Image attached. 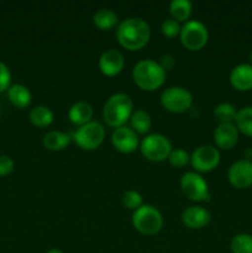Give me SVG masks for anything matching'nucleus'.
Segmentation results:
<instances>
[{
  "instance_id": "obj_22",
  "label": "nucleus",
  "mask_w": 252,
  "mask_h": 253,
  "mask_svg": "<svg viewBox=\"0 0 252 253\" xmlns=\"http://www.w3.org/2000/svg\"><path fill=\"white\" fill-rule=\"evenodd\" d=\"M93 22L100 30H110L116 26L119 22V17L113 10L100 9L94 14Z\"/></svg>"
},
{
  "instance_id": "obj_33",
  "label": "nucleus",
  "mask_w": 252,
  "mask_h": 253,
  "mask_svg": "<svg viewBox=\"0 0 252 253\" xmlns=\"http://www.w3.org/2000/svg\"><path fill=\"white\" fill-rule=\"evenodd\" d=\"M245 160L252 161V147H249L245 151Z\"/></svg>"
},
{
  "instance_id": "obj_31",
  "label": "nucleus",
  "mask_w": 252,
  "mask_h": 253,
  "mask_svg": "<svg viewBox=\"0 0 252 253\" xmlns=\"http://www.w3.org/2000/svg\"><path fill=\"white\" fill-rule=\"evenodd\" d=\"M14 170V162L9 156L0 155V175H7Z\"/></svg>"
},
{
  "instance_id": "obj_29",
  "label": "nucleus",
  "mask_w": 252,
  "mask_h": 253,
  "mask_svg": "<svg viewBox=\"0 0 252 253\" xmlns=\"http://www.w3.org/2000/svg\"><path fill=\"white\" fill-rule=\"evenodd\" d=\"M161 30H162V34L165 35L166 37H175L177 35L180 34V26L179 22L175 21L173 19H167L162 22V26H161Z\"/></svg>"
},
{
  "instance_id": "obj_34",
  "label": "nucleus",
  "mask_w": 252,
  "mask_h": 253,
  "mask_svg": "<svg viewBox=\"0 0 252 253\" xmlns=\"http://www.w3.org/2000/svg\"><path fill=\"white\" fill-rule=\"evenodd\" d=\"M47 253H63L61 250H57V249H52L49 251H47Z\"/></svg>"
},
{
  "instance_id": "obj_3",
  "label": "nucleus",
  "mask_w": 252,
  "mask_h": 253,
  "mask_svg": "<svg viewBox=\"0 0 252 253\" xmlns=\"http://www.w3.org/2000/svg\"><path fill=\"white\" fill-rule=\"evenodd\" d=\"M132 100L128 95L118 93L111 95L106 100L103 109V118L105 123L111 127H121L130 120L132 115Z\"/></svg>"
},
{
  "instance_id": "obj_24",
  "label": "nucleus",
  "mask_w": 252,
  "mask_h": 253,
  "mask_svg": "<svg viewBox=\"0 0 252 253\" xmlns=\"http://www.w3.org/2000/svg\"><path fill=\"white\" fill-rule=\"evenodd\" d=\"M235 126L240 132L252 137V106H245L237 111Z\"/></svg>"
},
{
  "instance_id": "obj_18",
  "label": "nucleus",
  "mask_w": 252,
  "mask_h": 253,
  "mask_svg": "<svg viewBox=\"0 0 252 253\" xmlns=\"http://www.w3.org/2000/svg\"><path fill=\"white\" fill-rule=\"evenodd\" d=\"M7 96H9V100L11 101L12 105H15L16 108L24 109L31 104V91L29 90V88L22 84H14V85H10V88L7 89Z\"/></svg>"
},
{
  "instance_id": "obj_6",
  "label": "nucleus",
  "mask_w": 252,
  "mask_h": 253,
  "mask_svg": "<svg viewBox=\"0 0 252 253\" xmlns=\"http://www.w3.org/2000/svg\"><path fill=\"white\" fill-rule=\"evenodd\" d=\"M180 42L189 51H198L207 44L208 29L199 20H189L180 27Z\"/></svg>"
},
{
  "instance_id": "obj_30",
  "label": "nucleus",
  "mask_w": 252,
  "mask_h": 253,
  "mask_svg": "<svg viewBox=\"0 0 252 253\" xmlns=\"http://www.w3.org/2000/svg\"><path fill=\"white\" fill-rule=\"evenodd\" d=\"M10 83H11V73H10L9 67L0 62V91L9 89Z\"/></svg>"
},
{
  "instance_id": "obj_2",
  "label": "nucleus",
  "mask_w": 252,
  "mask_h": 253,
  "mask_svg": "<svg viewBox=\"0 0 252 253\" xmlns=\"http://www.w3.org/2000/svg\"><path fill=\"white\" fill-rule=\"evenodd\" d=\"M132 78L138 88L152 91L165 83L166 71L158 62L152 59H143L133 67Z\"/></svg>"
},
{
  "instance_id": "obj_7",
  "label": "nucleus",
  "mask_w": 252,
  "mask_h": 253,
  "mask_svg": "<svg viewBox=\"0 0 252 253\" xmlns=\"http://www.w3.org/2000/svg\"><path fill=\"white\" fill-rule=\"evenodd\" d=\"M170 151H172L170 141L160 133L146 136L141 142V152L148 161L152 162H162L168 160Z\"/></svg>"
},
{
  "instance_id": "obj_32",
  "label": "nucleus",
  "mask_w": 252,
  "mask_h": 253,
  "mask_svg": "<svg viewBox=\"0 0 252 253\" xmlns=\"http://www.w3.org/2000/svg\"><path fill=\"white\" fill-rule=\"evenodd\" d=\"M160 64H161V67L165 69V71H167V69L173 68V66L175 64V61H174V58L170 56V54H166V56L162 57Z\"/></svg>"
},
{
  "instance_id": "obj_4",
  "label": "nucleus",
  "mask_w": 252,
  "mask_h": 253,
  "mask_svg": "<svg viewBox=\"0 0 252 253\" xmlns=\"http://www.w3.org/2000/svg\"><path fill=\"white\" fill-rule=\"evenodd\" d=\"M132 225L143 235H156L163 225L161 212L152 205H141L132 214Z\"/></svg>"
},
{
  "instance_id": "obj_1",
  "label": "nucleus",
  "mask_w": 252,
  "mask_h": 253,
  "mask_svg": "<svg viewBox=\"0 0 252 253\" xmlns=\"http://www.w3.org/2000/svg\"><path fill=\"white\" fill-rule=\"evenodd\" d=\"M116 37L124 48L137 51L150 41L151 30L145 20L140 17H128L118 26Z\"/></svg>"
},
{
  "instance_id": "obj_11",
  "label": "nucleus",
  "mask_w": 252,
  "mask_h": 253,
  "mask_svg": "<svg viewBox=\"0 0 252 253\" xmlns=\"http://www.w3.org/2000/svg\"><path fill=\"white\" fill-rule=\"evenodd\" d=\"M227 178L232 187L246 189L252 185V161L240 160L232 163L227 172Z\"/></svg>"
},
{
  "instance_id": "obj_27",
  "label": "nucleus",
  "mask_w": 252,
  "mask_h": 253,
  "mask_svg": "<svg viewBox=\"0 0 252 253\" xmlns=\"http://www.w3.org/2000/svg\"><path fill=\"white\" fill-rule=\"evenodd\" d=\"M168 161L173 167L182 168L190 162V156L187 151L182 150V148H175V150L170 151Z\"/></svg>"
},
{
  "instance_id": "obj_28",
  "label": "nucleus",
  "mask_w": 252,
  "mask_h": 253,
  "mask_svg": "<svg viewBox=\"0 0 252 253\" xmlns=\"http://www.w3.org/2000/svg\"><path fill=\"white\" fill-rule=\"evenodd\" d=\"M123 204L125 208L135 211V210L138 209L141 205H143L142 197H141L140 193H137L136 190H127V192L124 193L123 195Z\"/></svg>"
},
{
  "instance_id": "obj_13",
  "label": "nucleus",
  "mask_w": 252,
  "mask_h": 253,
  "mask_svg": "<svg viewBox=\"0 0 252 253\" xmlns=\"http://www.w3.org/2000/svg\"><path fill=\"white\" fill-rule=\"evenodd\" d=\"M125 64L123 53L118 49H106L99 58V68L101 73L108 77H114L120 73Z\"/></svg>"
},
{
  "instance_id": "obj_19",
  "label": "nucleus",
  "mask_w": 252,
  "mask_h": 253,
  "mask_svg": "<svg viewBox=\"0 0 252 253\" xmlns=\"http://www.w3.org/2000/svg\"><path fill=\"white\" fill-rule=\"evenodd\" d=\"M72 137L62 131H49L43 136V146L49 151H62L68 147Z\"/></svg>"
},
{
  "instance_id": "obj_35",
  "label": "nucleus",
  "mask_w": 252,
  "mask_h": 253,
  "mask_svg": "<svg viewBox=\"0 0 252 253\" xmlns=\"http://www.w3.org/2000/svg\"><path fill=\"white\" fill-rule=\"evenodd\" d=\"M250 61H251V66H252V52H251V54H250Z\"/></svg>"
},
{
  "instance_id": "obj_26",
  "label": "nucleus",
  "mask_w": 252,
  "mask_h": 253,
  "mask_svg": "<svg viewBox=\"0 0 252 253\" xmlns=\"http://www.w3.org/2000/svg\"><path fill=\"white\" fill-rule=\"evenodd\" d=\"M236 109L230 103H221L215 108L214 115L220 124H234L236 118Z\"/></svg>"
},
{
  "instance_id": "obj_23",
  "label": "nucleus",
  "mask_w": 252,
  "mask_h": 253,
  "mask_svg": "<svg viewBox=\"0 0 252 253\" xmlns=\"http://www.w3.org/2000/svg\"><path fill=\"white\" fill-rule=\"evenodd\" d=\"M130 124L131 128L135 132L140 133V135H145L150 131L152 120H151V116L148 115V113H146L145 110H136L131 115Z\"/></svg>"
},
{
  "instance_id": "obj_17",
  "label": "nucleus",
  "mask_w": 252,
  "mask_h": 253,
  "mask_svg": "<svg viewBox=\"0 0 252 253\" xmlns=\"http://www.w3.org/2000/svg\"><path fill=\"white\" fill-rule=\"evenodd\" d=\"M68 116L72 123L83 126L90 123L91 118H93V108H91L90 104L85 103V101H78L71 106Z\"/></svg>"
},
{
  "instance_id": "obj_15",
  "label": "nucleus",
  "mask_w": 252,
  "mask_h": 253,
  "mask_svg": "<svg viewBox=\"0 0 252 253\" xmlns=\"http://www.w3.org/2000/svg\"><path fill=\"white\" fill-rule=\"evenodd\" d=\"M211 220V215L202 207H189L183 211L182 221L189 229H203Z\"/></svg>"
},
{
  "instance_id": "obj_25",
  "label": "nucleus",
  "mask_w": 252,
  "mask_h": 253,
  "mask_svg": "<svg viewBox=\"0 0 252 253\" xmlns=\"http://www.w3.org/2000/svg\"><path fill=\"white\" fill-rule=\"evenodd\" d=\"M230 249L232 253H252V235L239 234L234 236Z\"/></svg>"
},
{
  "instance_id": "obj_9",
  "label": "nucleus",
  "mask_w": 252,
  "mask_h": 253,
  "mask_svg": "<svg viewBox=\"0 0 252 253\" xmlns=\"http://www.w3.org/2000/svg\"><path fill=\"white\" fill-rule=\"evenodd\" d=\"M180 188L185 197L194 202L209 200V188L204 178L195 172H187L180 178Z\"/></svg>"
},
{
  "instance_id": "obj_20",
  "label": "nucleus",
  "mask_w": 252,
  "mask_h": 253,
  "mask_svg": "<svg viewBox=\"0 0 252 253\" xmlns=\"http://www.w3.org/2000/svg\"><path fill=\"white\" fill-rule=\"evenodd\" d=\"M54 115L52 110L47 106L37 105L30 111V121L32 125L37 126V127H46L53 123Z\"/></svg>"
},
{
  "instance_id": "obj_12",
  "label": "nucleus",
  "mask_w": 252,
  "mask_h": 253,
  "mask_svg": "<svg viewBox=\"0 0 252 253\" xmlns=\"http://www.w3.org/2000/svg\"><path fill=\"white\" fill-rule=\"evenodd\" d=\"M111 142L119 152L131 153L138 146L137 133L132 128L121 126V127L114 130L113 135H111Z\"/></svg>"
},
{
  "instance_id": "obj_21",
  "label": "nucleus",
  "mask_w": 252,
  "mask_h": 253,
  "mask_svg": "<svg viewBox=\"0 0 252 253\" xmlns=\"http://www.w3.org/2000/svg\"><path fill=\"white\" fill-rule=\"evenodd\" d=\"M172 19L178 22H187L192 14V2L189 0H172L169 4Z\"/></svg>"
},
{
  "instance_id": "obj_10",
  "label": "nucleus",
  "mask_w": 252,
  "mask_h": 253,
  "mask_svg": "<svg viewBox=\"0 0 252 253\" xmlns=\"http://www.w3.org/2000/svg\"><path fill=\"white\" fill-rule=\"evenodd\" d=\"M219 162L220 152L211 145L199 146L190 156V163L198 172H211L217 167Z\"/></svg>"
},
{
  "instance_id": "obj_14",
  "label": "nucleus",
  "mask_w": 252,
  "mask_h": 253,
  "mask_svg": "<svg viewBox=\"0 0 252 253\" xmlns=\"http://www.w3.org/2000/svg\"><path fill=\"white\" fill-rule=\"evenodd\" d=\"M214 141L222 150H231L239 141V130L235 124H220L214 131Z\"/></svg>"
},
{
  "instance_id": "obj_16",
  "label": "nucleus",
  "mask_w": 252,
  "mask_h": 253,
  "mask_svg": "<svg viewBox=\"0 0 252 253\" xmlns=\"http://www.w3.org/2000/svg\"><path fill=\"white\" fill-rule=\"evenodd\" d=\"M230 83L236 90L247 91L252 89V66L247 63L239 64L230 73Z\"/></svg>"
},
{
  "instance_id": "obj_5",
  "label": "nucleus",
  "mask_w": 252,
  "mask_h": 253,
  "mask_svg": "<svg viewBox=\"0 0 252 253\" xmlns=\"http://www.w3.org/2000/svg\"><path fill=\"white\" fill-rule=\"evenodd\" d=\"M105 130L98 121H90L83 126H79L73 133V140L82 150L93 151L103 143Z\"/></svg>"
},
{
  "instance_id": "obj_8",
  "label": "nucleus",
  "mask_w": 252,
  "mask_h": 253,
  "mask_svg": "<svg viewBox=\"0 0 252 253\" xmlns=\"http://www.w3.org/2000/svg\"><path fill=\"white\" fill-rule=\"evenodd\" d=\"M161 104L170 113H184L193 104V96L188 89L182 86H170L161 95Z\"/></svg>"
}]
</instances>
